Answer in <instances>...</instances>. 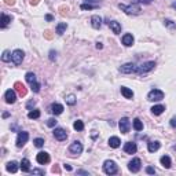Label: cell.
<instances>
[{"label":"cell","instance_id":"cell-1","mask_svg":"<svg viewBox=\"0 0 176 176\" xmlns=\"http://www.w3.org/2000/svg\"><path fill=\"white\" fill-rule=\"evenodd\" d=\"M118 7H120V10L125 11L127 14H129V15H138V14H140V6L136 3L134 4H129V6H125V4H118Z\"/></svg>","mask_w":176,"mask_h":176},{"label":"cell","instance_id":"cell-2","mask_svg":"<svg viewBox=\"0 0 176 176\" xmlns=\"http://www.w3.org/2000/svg\"><path fill=\"white\" fill-rule=\"evenodd\" d=\"M103 171L106 175H116L118 172V165L113 160H106L103 162Z\"/></svg>","mask_w":176,"mask_h":176},{"label":"cell","instance_id":"cell-3","mask_svg":"<svg viewBox=\"0 0 176 176\" xmlns=\"http://www.w3.org/2000/svg\"><path fill=\"white\" fill-rule=\"evenodd\" d=\"M154 68H156V62H154V61H149V62H144V63H142V65L136 66V72L135 73H138V74H144V73H147V72H151Z\"/></svg>","mask_w":176,"mask_h":176},{"label":"cell","instance_id":"cell-4","mask_svg":"<svg viewBox=\"0 0 176 176\" xmlns=\"http://www.w3.org/2000/svg\"><path fill=\"white\" fill-rule=\"evenodd\" d=\"M164 99V92L161 90H151L149 94H147V101L151 102H158Z\"/></svg>","mask_w":176,"mask_h":176},{"label":"cell","instance_id":"cell-5","mask_svg":"<svg viewBox=\"0 0 176 176\" xmlns=\"http://www.w3.org/2000/svg\"><path fill=\"white\" fill-rule=\"evenodd\" d=\"M69 153L72 156H80L83 153V143L78 142V140H74L70 146H69Z\"/></svg>","mask_w":176,"mask_h":176},{"label":"cell","instance_id":"cell-6","mask_svg":"<svg viewBox=\"0 0 176 176\" xmlns=\"http://www.w3.org/2000/svg\"><path fill=\"white\" fill-rule=\"evenodd\" d=\"M23 58H25V52H23L22 50H15V51H13L11 61H13L14 65H21L22 61H23Z\"/></svg>","mask_w":176,"mask_h":176},{"label":"cell","instance_id":"cell-7","mask_svg":"<svg viewBox=\"0 0 176 176\" xmlns=\"http://www.w3.org/2000/svg\"><path fill=\"white\" fill-rule=\"evenodd\" d=\"M118 128H120L121 134H128V132H129V129H131V121H129V118H127V117L121 118L120 123H118Z\"/></svg>","mask_w":176,"mask_h":176},{"label":"cell","instance_id":"cell-8","mask_svg":"<svg viewBox=\"0 0 176 176\" xmlns=\"http://www.w3.org/2000/svg\"><path fill=\"white\" fill-rule=\"evenodd\" d=\"M28 139H29V134H28L26 131H20V132H18V136H17V147L25 146Z\"/></svg>","mask_w":176,"mask_h":176},{"label":"cell","instance_id":"cell-9","mask_svg":"<svg viewBox=\"0 0 176 176\" xmlns=\"http://www.w3.org/2000/svg\"><path fill=\"white\" fill-rule=\"evenodd\" d=\"M140 168H142V161H140L139 158H132V160L129 161V164H128V169L132 173L139 172Z\"/></svg>","mask_w":176,"mask_h":176},{"label":"cell","instance_id":"cell-10","mask_svg":"<svg viewBox=\"0 0 176 176\" xmlns=\"http://www.w3.org/2000/svg\"><path fill=\"white\" fill-rule=\"evenodd\" d=\"M120 72L124 74H129V73H135L136 72V65L135 63H124L123 66H120Z\"/></svg>","mask_w":176,"mask_h":176},{"label":"cell","instance_id":"cell-11","mask_svg":"<svg viewBox=\"0 0 176 176\" xmlns=\"http://www.w3.org/2000/svg\"><path fill=\"white\" fill-rule=\"evenodd\" d=\"M15 90H7L6 94H4V99L8 105H13L14 102L17 101V94H15Z\"/></svg>","mask_w":176,"mask_h":176},{"label":"cell","instance_id":"cell-12","mask_svg":"<svg viewBox=\"0 0 176 176\" xmlns=\"http://www.w3.org/2000/svg\"><path fill=\"white\" fill-rule=\"evenodd\" d=\"M54 136H55V139H58L59 142H62V140L68 139V132H66L63 128H55V129H54Z\"/></svg>","mask_w":176,"mask_h":176},{"label":"cell","instance_id":"cell-13","mask_svg":"<svg viewBox=\"0 0 176 176\" xmlns=\"http://www.w3.org/2000/svg\"><path fill=\"white\" fill-rule=\"evenodd\" d=\"M36 161L39 164H41V165H44V164H48L50 162V154L46 153V151H40V153L36 156Z\"/></svg>","mask_w":176,"mask_h":176},{"label":"cell","instance_id":"cell-14","mask_svg":"<svg viewBox=\"0 0 176 176\" xmlns=\"http://www.w3.org/2000/svg\"><path fill=\"white\" fill-rule=\"evenodd\" d=\"M136 150H138L136 143H134V142H127V143L124 144V151L127 154H135Z\"/></svg>","mask_w":176,"mask_h":176},{"label":"cell","instance_id":"cell-15","mask_svg":"<svg viewBox=\"0 0 176 176\" xmlns=\"http://www.w3.org/2000/svg\"><path fill=\"white\" fill-rule=\"evenodd\" d=\"M14 90L18 92V95H20V96H25L26 92H28V91H26V87L21 81H17L15 84H14Z\"/></svg>","mask_w":176,"mask_h":176},{"label":"cell","instance_id":"cell-16","mask_svg":"<svg viewBox=\"0 0 176 176\" xmlns=\"http://www.w3.org/2000/svg\"><path fill=\"white\" fill-rule=\"evenodd\" d=\"M109 23V28H110L111 30H113V33H116V35H120L121 33V23L117 22V21H110Z\"/></svg>","mask_w":176,"mask_h":176},{"label":"cell","instance_id":"cell-17","mask_svg":"<svg viewBox=\"0 0 176 176\" xmlns=\"http://www.w3.org/2000/svg\"><path fill=\"white\" fill-rule=\"evenodd\" d=\"M134 41H135V39L131 33H125L124 36H123V44H124L125 47H131L134 44Z\"/></svg>","mask_w":176,"mask_h":176},{"label":"cell","instance_id":"cell-18","mask_svg":"<svg viewBox=\"0 0 176 176\" xmlns=\"http://www.w3.org/2000/svg\"><path fill=\"white\" fill-rule=\"evenodd\" d=\"M18 168H21V166H18V162H17V161H10V162H7V165H6L7 172H10V173H15L17 171H18Z\"/></svg>","mask_w":176,"mask_h":176},{"label":"cell","instance_id":"cell-19","mask_svg":"<svg viewBox=\"0 0 176 176\" xmlns=\"http://www.w3.org/2000/svg\"><path fill=\"white\" fill-rule=\"evenodd\" d=\"M160 147H161V143L158 142V140H151V142H149V143H147V149H149V151H150V153L157 151Z\"/></svg>","mask_w":176,"mask_h":176},{"label":"cell","instance_id":"cell-20","mask_svg":"<svg viewBox=\"0 0 176 176\" xmlns=\"http://www.w3.org/2000/svg\"><path fill=\"white\" fill-rule=\"evenodd\" d=\"M91 25L94 29H99L102 26V18L99 15H92L91 17Z\"/></svg>","mask_w":176,"mask_h":176},{"label":"cell","instance_id":"cell-21","mask_svg":"<svg viewBox=\"0 0 176 176\" xmlns=\"http://www.w3.org/2000/svg\"><path fill=\"white\" fill-rule=\"evenodd\" d=\"M50 109H51L50 111H51L52 114H55V116H58V114H61L63 111V106L62 105H59V103H52Z\"/></svg>","mask_w":176,"mask_h":176},{"label":"cell","instance_id":"cell-22","mask_svg":"<svg viewBox=\"0 0 176 176\" xmlns=\"http://www.w3.org/2000/svg\"><path fill=\"white\" fill-rule=\"evenodd\" d=\"M121 94H123V96H124L125 99H132L134 98V91L129 90L128 87H121Z\"/></svg>","mask_w":176,"mask_h":176},{"label":"cell","instance_id":"cell-23","mask_svg":"<svg viewBox=\"0 0 176 176\" xmlns=\"http://www.w3.org/2000/svg\"><path fill=\"white\" fill-rule=\"evenodd\" d=\"M121 144V140L118 136H111L110 139H109V146L113 147V149H117V147H120Z\"/></svg>","mask_w":176,"mask_h":176},{"label":"cell","instance_id":"cell-24","mask_svg":"<svg viewBox=\"0 0 176 176\" xmlns=\"http://www.w3.org/2000/svg\"><path fill=\"white\" fill-rule=\"evenodd\" d=\"M150 110H151V113H153L154 116H160V114L164 113V110H165V106H162V105H156V106H153Z\"/></svg>","mask_w":176,"mask_h":176},{"label":"cell","instance_id":"cell-25","mask_svg":"<svg viewBox=\"0 0 176 176\" xmlns=\"http://www.w3.org/2000/svg\"><path fill=\"white\" fill-rule=\"evenodd\" d=\"M20 166H21V169H22V172H30V161L28 158H23L21 161Z\"/></svg>","mask_w":176,"mask_h":176},{"label":"cell","instance_id":"cell-26","mask_svg":"<svg viewBox=\"0 0 176 176\" xmlns=\"http://www.w3.org/2000/svg\"><path fill=\"white\" fill-rule=\"evenodd\" d=\"M160 162H161V165H162L164 168H166V169H169V168H171V164H172V162H171V158L168 156H162V157H161V158H160Z\"/></svg>","mask_w":176,"mask_h":176},{"label":"cell","instance_id":"cell-27","mask_svg":"<svg viewBox=\"0 0 176 176\" xmlns=\"http://www.w3.org/2000/svg\"><path fill=\"white\" fill-rule=\"evenodd\" d=\"M66 28H68V23L66 22H61V23H58V25H56V35H59V36H61V35H63V32H65L66 30Z\"/></svg>","mask_w":176,"mask_h":176},{"label":"cell","instance_id":"cell-28","mask_svg":"<svg viewBox=\"0 0 176 176\" xmlns=\"http://www.w3.org/2000/svg\"><path fill=\"white\" fill-rule=\"evenodd\" d=\"M11 21H13V17L6 15V14H2V28H6Z\"/></svg>","mask_w":176,"mask_h":176},{"label":"cell","instance_id":"cell-29","mask_svg":"<svg viewBox=\"0 0 176 176\" xmlns=\"http://www.w3.org/2000/svg\"><path fill=\"white\" fill-rule=\"evenodd\" d=\"M132 125H134V129L138 131V132L143 129V123H142L139 118H135V120L132 121Z\"/></svg>","mask_w":176,"mask_h":176},{"label":"cell","instance_id":"cell-30","mask_svg":"<svg viewBox=\"0 0 176 176\" xmlns=\"http://www.w3.org/2000/svg\"><path fill=\"white\" fill-rule=\"evenodd\" d=\"M25 78H26V81L29 83V84H32V83L37 81V80H36V74H35V73H32V72H28V73H26Z\"/></svg>","mask_w":176,"mask_h":176},{"label":"cell","instance_id":"cell-31","mask_svg":"<svg viewBox=\"0 0 176 176\" xmlns=\"http://www.w3.org/2000/svg\"><path fill=\"white\" fill-rule=\"evenodd\" d=\"M76 102H77V99H76V96L73 94H70V95L66 96V103H68L69 106H74Z\"/></svg>","mask_w":176,"mask_h":176},{"label":"cell","instance_id":"cell-32","mask_svg":"<svg viewBox=\"0 0 176 176\" xmlns=\"http://www.w3.org/2000/svg\"><path fill=\"white\" fill-rule=\"evenodd\" d=\"M28 117L30 118V120H36V118L40 117V110H37V109H35V110H30L29 114H28Z\"/></svg>","mask_w":176,"mask_h":176},{"label":"cell","instance_id":"cell-33","mask_svg":"<svg viewBox=\"0 0 176 176\" xmlns=\"http://www.w3.org/2000/svg\"><path fill=\"white\" fill-rule=\"evenodd\" d=\"M11 56H13V54H11L8 50H6V51L3 52V55H2V61H3V62H10Z\"/></svg>","mask_w":176,"mask_h":176},{"label":"cell","instance_id":"cell-34","mask_svg":"<svg viewBox=\"0 0 176 176\" xmlns=\"http://www.w3.org/2000/svg\"><path fill=\"white\" fill-rule=\"evenodd\" d=\"M73 128H74L76 131H83L84 129V123H83L81 120H76L74 124H73Z\"/></svg>","mask_w":176,"mask_h":176},{"label":"cell","instance_id":"cell-35","mask_svg":"<svg viewBox=\"0 0 176 176\" xmlns=\"http://www.w3.org/2000/svg\"><path fill=\"white\" fill-rule=\"evenodd\" d=\"M96 7H99V6H96V4L84 3V4H81V10H94V8H96Z\"/></svg>","mask_w":176,"mask_h":176},{"label":"cell","instance_id":"cell-36","mask_svg":"<svg viewBox=\"0 0 176 176\" xmlns=\"http://www.w3.org/2000/svg\"><path fill=\"white\" fill-rule=\"evenodd\" d=\"M30 88H32V91L35 92V94H37V92H40V84L37 81H35V83H32L30 84Z\"/></svg>","mask_w":176,"mask_h":176},{"label":"cell","instance_id":"cell-37","mask_svg":"<svg viewBox=\"0 0 176 176\" xmlns=\"http://www.w3.org/2000/svg\"><path fill=\"white\" fill-rule=\"evenodd\" d=\"M33 143H35V146L36 147H43L44 146V139H41V138H36V139L33 140Z\"/></svg>","mask_w":176,"mask_h":176},{"label":"cell","instance_id":"cell-38","mask_svg":"<svg viewBox=\"0 0 176 176\" xmlns=\"http://www.w3.org/2000/svg\"><path fill=\"white\" fill-rule=\"evenodd\" d=\"M56 123H58V121L55 120V118H48V120H47V125H48V127H55L56 125Z\"/></svg>","mask_w":176,"mask_h":176},{"label":"cell","instance_id":"cell-39","mask_svg":"<svg viewBox=\"0 0 176 176\" xmlns=\"http://www.w3.org/2000/svg\"><path fill=\"white\" fill-rule=\"evenodd\" d=\"M48 55H50V61H55V59H56V55H58V52L54 51V50H51Z\"/></svg>","mask_w":176,"mask_h":176},{"label":"cell","instance_id":"cell-40","mask_svg":"<svg viewBox=\"0 0 176 176\" xmlns=\"http://www.w3.org/2000/svg\"><path fill=\"white\" fill-rule=\"evenodd\" d=\"M164 23H165L168 28H171V29H173V28H175V23H173L171 20H164Z\"/></svg>","mask_w":176,"mask_h":176},{"label":"cell","instance_id":"cell-41","mask_svg":"<svg viewBox=\"0 0 176 176\" xmlns=\"http://www.w3.org/2000/svg\"><path fill=\"white\" fill-rule=\"evenodd\" d=\"M32 173H33V175H44V173H46V171H44V169H33Z\"/></svg>","mask_w":176,"mask_h":176},{"label":"cell","instance_id":"cell-42","mask_svg":"<svg viewBox=\"0 0 176 176\" xmlns=\"http://www.w3.org/2000/svg\"><path fill=\"white\" fill-rule=\"evenodd\" d=\"M85 3H88V4H96V6H99V4H101V0H84Z\"/></svg>","mask_w":176,"mask_h":176},{"label":"cell","instance_id":"cell-43","mask_svg":"<svg viewBox=\"0 0 176 176\" xmlns=\"http://www.w3.org/2000/svg\"><path fill=\"white\" fill-rule=\"evenodd\" d=\"M146 172L149 173V175H154V173H156V169H154L153 166H147V168H146Z\"/></svg>","mask_w":176,"mask_h":176},{"label":"cell","instance_id":"cell-44","mask_svg":"<svg viewBox=\"0 0 176 176\" xmlns=\"http://www.w3.org/2000/svg\"><path fill=\"white\" fill-rule=\"evenodd\" d=\"M169 124H171V127H172V128H176V116L171 118V123H169Z\"/></svg>","mask_w":176,"mask_h":176},{"label":"cell","instance_id":"cell-45","mask_svg":"<svg viewBox=\"0 0 176 176\" xmlns=\"http://www.w3.org/2000/svg\"><path fill=\"white\" fill-rule=\"evenodd\" d=\"M135 3H144V4H149V3H151V0H135Z\"/></svg>","mask_w":176,"mask_h":176},{"label":"cell","instance_id":"cell-46","mask_svg":"<svg viewBox=\"0 0 176 176\" xmlns=\"http://www.w3.org/2000/svg\"><path fill=\"white\" fill-rule=\"evenodd\" d=\"M44 36H46V39H52V35H51V32H48V30H47V32H44Z\"/></svg>","mask_w":176,"mask_h":176},{"label":"cell","instance_id":"cell-47","mask_svg":"<svg viewBox=\"0 0 176 176\" xmlns=\"http://www.w3.org/2000/svg\"><path fill=\"white\" fill-rule=\"evenodd\" d=\"M4 3H6L7 6H13V4L15 3V0H4Z\"/></svg>","mask_w":176,"mask_h":176},{"label":"cell","instance_id":"cell-48","mask_svg":"<svg viewBox=\"0 0 176 176\" xmlns=\"http://www.w3.org/2000/svg\"><path fill=\"white\" fill-rule=\"evenodd\" d=\"M46 20L47 21H52V20H54V17L50 15V14H47V15H46Z\"/></svg>","mask_w":176,"mask_h":176},{"label":"cell","instance_id":"cell-49","mask_svg":"<svg viewBox=\"0 0 176 176\" xmlns=\"http://www.w3.org/2000/svg\"><path fill=\"white\" fill-rule=\"evenodd\" d=\"M77 173H80V175H90L87 171H77Z\"/></svg>","mask_w":176,"mask_h":176},{"label":"cell","instance_id":"cell-50","mask_svg":"<svg viewBox=\"0 0 176 176\" xmlns=\"http://www.w3.org/2000/svg\"><path fill=\"white\" fill-rule=\"evenodd\" d=\"M39 2H40V0H30V4H32V6H36Z\"/></svg>","mask_w":176,"mask_h":176},{"label":"cell","instance_id":"cell-51","mask_svg":"<svg viewBox=\"0 0 176 176\" xmlns=\"http://www.w3.org/2000/svg\"><path fill=\"white\" fill-rule=\"evenodd\" d=\"M65 169H66V171H72V166L68 165V164H65Z\"/></svg>","mask_w":176,"mask_h":176},{"label":"cell","instance_id":"cell-52","mask_svg":"<svg viewBox=\"0 0 176 176\" xmlns=\"http://www.w3.org/2000/svg\"><path fill=\"white\" fill-rule=\"evenodd\" d=\"M96 48H98V50L102 48V43H96Z\"/></svg>","mask_w":176,"mask_h":176},{"label":"cell","instance_id":"cell-53","mask_svg":"<svg viewBox=\"0 0 176 176\" xmlns=\"http://www.w3.org/2000/svg\"><path fill=\"white\" fill-rule=\"evenodd\" d=\"M8 116H10V113H7V111H6V113H3V117H4V118H7Z\"/></svg>","mask_w":176,"mask_h":176},{"label":"cell","instance_id":"cell-54","mask_svg":"<svg viewBox=\"0 0 176 176\" xmlns=\"http://www.w3.org/2000/svg\"><path fill=\"white\" fill-rule=\"evenodd\" d=\"M52 171H54V172H59V169H58V166H54V168H52Z\"/></svg>","mask_w":176,"mask_h":176},{"label":"cell","instance_id":"cell-55","mask_svg":"<svg viewBox=\"0 0 176 176\" xmlns=\"http://www.w3.org/2000/svg\"><path fill=\"white\" fill-rule=\"evenodd\" d=\"M172 7H173V8H176V3H173V4H172Z\"/></svg>","mask_w":176,"mask_h":176}]
</instances>
